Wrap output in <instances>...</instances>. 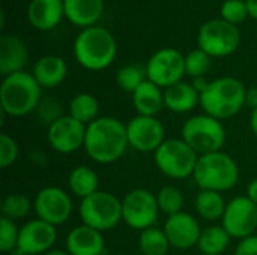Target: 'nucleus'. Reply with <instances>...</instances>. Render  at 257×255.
I'll use <instances>...</instances> for the list:
<instances>
[{"mask_svg":"<svg viewBox=\"0 0 257 255\" xmlns=\"http://www.w3.org/2000/svg\"><path fill=\"white\" fill-rule=\"evenodd\" d=\"M130 147L126 125L116 117L102 116L86 126L84 152L96 164L117 162Z\"/></svg>","mask_w":257,"mask_h":255,"instance_id":"obj_1","label":"nucleus"},{"mask_svg":"<svg viewBox=\"0 0 257 255\" xmlns=\"http://www.w3.org/2000/svg\"><path fill=\"white\" fill-rule=\"evenodd\" d=\"M245 93L247 89L238 78L221 77L209 81V86L200 93V107L205 114L226 120L245 107Z\"/></svg>","mask_w":257,"mask_h":255,"instance_id":"obj_2","label":"nucleus"},{"mask_svg":"<svg viewBox=\"0 0 257 255\" xmlns=\"http://www.w3.org/2000/svg\"><path fill=\"white\" fill-rule=\"evenodd\" d=\"M193 179L199 189L223 194L238 185L239 167L236 161L223 150L200 155Z\"/></svg>","mask_w":257,"mask_h":255,"instance_id":"obj_3","label":"nucleus"},{"mask_svg":"<svg viewBox=\"0 0 257 255\" xmlns=\"http://www.w3.org/2000/svg\"><path fill=\"white\" fill-rule=\"evenodd\" d=\"M41 86L29 72H17L3 78L0 105L9 117H24L33 113L41 102Z\"/></svg>","mask_w":257,"mask_h":255,"instance_id":"obj_4","label":"nucleus"},{"mask_svg":"<svg viewBox=\"0 0 257 255\" xmlns=\"http://www.w3.org/2000/svg\"><path fill=\"white\" fill-rule=\"evenodd\" d=\"M116 41L104 27L92 26L84 29L74 42V56L87 71H102L116 57Z\"/></svg>","mask_w":257,"mask_h":255,"instance_id":"obj_5","label":"nucleus"},{"mask_svg":"<svg viewBox=\"0 0 257 255\" xmlns=\"http://www.w3.org/2000/svg\"><path fill=\"white\" fill-rule=\"evenodd\" d=\"M181 138L199 156L220 152L226 144V128L221 120L209 114H197L184 123Z\"/></svg>","mask_w":257,"mask_h":255,"instance_id":"obj_6","label":"nucleus"},{"mask_svg":"<svg viewBox=\"0 0 257 255\" xmlns=\"http://www.w3.org/2000/svg\"><path fill=\"white\" fill-rule=\"evenodd\" d=\"M84 225L101 233L113 230L122 221V200L107 191H98L81 200L78 207Z\"/></svg>","mask_w":257,"mask_h":255,"instance_id":"obj_7","label":"nucleus"},{"mask_svg":"<svg viewBox=\"0 0 257 255\" xmlns=\"http://www.w3.org/2000/svg\"><path fill=\"white\" fill-rule=\"evenodd\" d=\"M199 155L182 140L169 138L154 153L157 168L169 179L182 180L194 174Z\"/></svg>","mask_w":257,"mask_h":255,"instance_id":"obj_8","label":"nucleus"},{"mask_svg":"<svg viewBox=\"0 0 257 255\" xmlns=\"http://www.w3.org/2000/svg\"><path fill=\"white\" fill-rule=\"evenodd\" d=\"M197 44L211 57H226L238 50L241 33L236 26L226 20H211L200 27Z\"/></svg>","mask_w":257,"mask_h":255,"instance_id":"obj_9","label":"nucleus"},{"mask_svg":"<svg viewBox=\"0 0 257 255\" xmlns=\"http://www.w3.org/2000/svg\"><path fill=\"white\" fill-rule=\"evenodd\" d=\"M158 215L157 195L148 189H133L122 198V221L133 230L143 231L155 227Z\"/></svg>","mask_w":257,"mask_h":255,"instance_id":"obj_10","label":"nucleus"},{"mask_svg":"<svg viewBox=\"0 0 257 255\" xmlns=\"http://www.w3.org/2000/svg\"><path fill=\"white\" fill-rule=\"evenodd\" d=\"M148 80L161 89H167L185 75V57L175 48L158 50L146 63Z\"/></svg>","mask_w":257,"mask_h":255,"instance_id":"obj_11","label":"nucleus"},{"mask_svg":"<svg viewBox=\"0 0 257 255\" xmlns=\"http://www.w3.org/2000/svg\"><path fill=\"white\" fill-rule=\"evenodd\" d=\"M223 228L233 239H245L254 234L257 230V206L247 197L232 198L221 218Z\"/></svg>","mask_w":257,"mask_h":255,"instance_id":"obj_12","label":"nucleus"},{"mask_svg":"<svg viewBox=\"0 0 257 255\" xmlns=\"http://www.w3.org/2000/svg\"><path fill=\"white\" fill-rule=\"evenodd\" d=\"M33 210L39 219L57 227L71 218L72 198L59 186H45L35 195Z\"/></svg>","mask_w":257,"mask_h":255,"instance_id":"obj_13","label":"nucleus"},{"mask_svg":"<svg viewBox=\"0 0 257 255\" xmlns=\"http://www.w3.org/2000/svg\"><path fill=\"white\" fill-rule=\"evenodd\" d=\"M126 135L130 147L140 153L157 152L166 141L164 125L158 117L137 114L126 123Z\"/></svg>","mask_w":257,"mask_h":255,"instance_id":"obj_14","label":"nucleus"},{"mask_svg":"<svg viewBox=\"0 0 257 255\" xmlns=\"http://www.w3.org/2000/svg\"><path fill=\"white\" fill-rule=\"evenodd\" d=\"M56 239V227L36 218L20 227L18 246L14 252L20 255H44L53 249Z\"/></svg>","mask_w":257,"mask_h":255,"instance_id":"obj_15","label":"nucleus"},{"mask_svg":"<svg viewBox=\"0 0 257 255\" xmlns=\"http://www.w3.org/2000/svg\"><path fill=\"white\" fill-rule=\"evenodd\" d=\"M86 125L74 117L62 116L59 120L48 126L47 140L51 149L60 155H71L84 147Z\"/></svg>","mask_w":257,"mask_h":255,"instance_id":"obj_16","label":"nucleus"},{"mask_svg":"<svg viewBox=\"0 0 257 255\" xmlns=\"http://www.w3.org/2000/svg\"><path fill=\"white\" fill-rule=\"evenodd\" d=\"M170 245L176 249H190L197 246L202 228L199 221L188 212H179L176 215L167 216L163 227Z\"/></svg>","mask_w":257,"mask_h":255,"instance_id":"obj_17","label":"nucleus"},{"mask_svg":"<svg viewBox=\"0 0 257 255\" xmlns=\"http://www.w3.org/2000/svg\"><path fill=\"white\" fill-rule=\"evenodd\" d=\"M69 255H102L105 252V240L101 231L84 224L72 228L65 240Z\"/></svg>","mask_w":257,"mask_h":255,"instance_id":"obj_18","label":"nucleus"},{"mask_svg":"<svg viewBox=\"0 0 257 255\" xmlns=\"http://www.w3.org/2000/svg\"><path fill=\"white\" fill-rule=\"evenodd\" d=\"M30 24L42 32L54 29L65 15L63 0H32L27 9Z\"/></svg>","mask_w":257,"mask_h":255,"instance_id":"obj_19","label":"nucleus"},{"mask_svg":"<svg viewBox=\"0 0 257 255\" xmlns=\"http://www.w3.org/2000/svg\"><path fill=\"white\" fill-rule=\"evenodd\" d=\"M27 62L26 44L12 35L0 38V74L3 77L21 72Z\"/></svg>","mask_w":257,"mask_h":255,"instance_id":"obj_20","label":"nucleus"},{"mask_svg":"<svg viewBox=\"0 0 257 255\" xmlns=\"http://www.w3.org/2000/svg\"><path fill=\"white\" fill-rule=\"evenodd\" d=\"M197 104H200V95L191 83L179 81L164 89V105L172 113H190L191 110H194Z\"/></svg>","mask_w":257,"mask_h":255,"instance_id":"obj_21","label":"nucleus"},{"mask_svg":"<svg viewBox=\"0 0 257 255\" xmlns=\"http://www.w3.org/2000/svg\"><path fill=\"white\" fill-rule=\"evenodd\" d=\"M66 74H68L66 63L59 56H44L38 59L32 72L38 84L45 89H54L60 86L66 78Z\"/></svg>","mask_w":257,"mask_h":255,"instance_id":"obj_22","label":"nucleus"},{"mask_svg":"<svg viewBox=\"0 0 257 255\" xmlns=\"http://www.w3.org/2000/svg\"><path fill=\"white\" fill-rule=\"evenodd\" d=\"M65 17L75 26L92 27L104 9L102 0H63Z\"/></svg>","mask_w":257,"mask_h":255,"instance_id":"obj_23","label":"nucleus"},{"mask_svg":"<svg viewBox=\"0 0 257 255\" xmlns=\"http://www.w3.org/2000/svg\"><path fill=\"white\" fill-rule=\"evenodd\" d=\"M133 105L140 116L157 117L164 105V92L161 87L146 80L134 93H133Z\"/></svg>","mask_w":257,"mask_h":255,"instance_id":"obj_24","label":"nucleus"},{"mask_svg":"<svg viewBox=\"0 0 257 255\" xmlns=\"http://www.w3.org/2000/svg\"><path fill=\"white\" fill-rule=\"evenodd\" d=\"M68 188L72 195L78 197L80 200H84L99 191L98 174L87 165H78L72 168L68 176Z\"/></svg>","mask_w":257,"mask_h":255,"instance_id":"obj_25","label":"nucleus"},{"mask_svg":"<svg viewBox=\"0 0 257 255\" xmlns=\"http://www.w3.org/2000/svg\"><path fill=\"white\" fill-rule=\"evenodd\" d=\"M196 212L205 221H221L224 210H226V200L221 192L215 191H203L200 189L196 197Z\"/></svg>","mask_w":257,"mask_h":255,"instance_id":"obj_26","label":"nucleus"},{"mask_svg":"<svg viewBox=\"0 0 257 255\" xmlns=\"http://www.w3.org/2000/svg\"><path fill=\"white\" fill-rule=\"evenodd\" d=\"M229 233L223 225H211L202 230V234L197 242V249L203 255H221L230 243Z\"/></svg>","mask_w":257,"mask_h":255,"instance_id":"obj_27","label":"nucleus"},{"mask_svg":"<svg viewBox=\"0 0 257 255\" xmlns=\"http://www.w3.org/2000/svg\"><path fill=\"white\" fill-rule=\"evenodd\" d=\"M99 102L92 93H78L69 102V116L83 125H89L99 116Z\"/></svg>","mask_w":257,"mask_h":255,"instance_id":"obj_28","label":"nucleus"},{"mask_svg":"<svg viewBox=\"0 0 257 255\" xmlns=\"http://www.w3.org/2000/svg\"><path fill=\"white\" fill-rule=\"evenodd\" d=\"M172 248L163 228L151 227L140 231L139 249L143 255H166Z\"/></svg>","mask_w":257,"mask_h":255,"instance_id":"obj_29","label":"nucleus"},{"mask_svg":"<svg viewBox=\"0 0 257 255\" xmlns=\"http://www.w3.org/2000/svg\"><path fill=\"white\" fill-rule=\"evenodd\" d=\"M148 80L146 66L142 65H125L116 72L117 86L128 93H134Z\"/></svg>","mask_w":257,"mask_h":255,"instance_id":"obj_30","label":"nucleus"},{"mask_svg":"<svg viewBox=\"0 0 257 255\" xmlns=\"http://www.w3.org/2000/svg\"><path fill=\"white\" fill-rule=\"evenodd\" d=\"M32 209H33V201H30V198L26 197L24 194H9L3 198L0 206L3 218L12 221L26 218Z\"/></svg>","mask_w":257,"mask_h":255,"instance_id":"obj_31","label":"nucleus"},{"mask_svg":"<svg viewBox=\"0 0 257 255\" xmlns=\"http://www.w3.org/2000/svg\"><path fill=\"white\" fill-rule=\"evenodd\" d=\"M157 201L160 212H163L167 216L176 215L182 212L184 207V194L182 191L175 185H166L163 186L157 194Z\"/></svg>","mask_w":257,"mask_h":255,"instance_id":"obj_32","label":"nucleus"},{"mask_svg":"<svg viewBox=\"0 0 257 255\" xmlns=\"http://www.w3.org/2000/svg\"><path fill=\"white\" fill-rule=\"evenodd\" d=\"M211 68V56L197 48L185 56V75L194 78L205 77Z\"/></svg>","mask_w":257,"mask_h":255,"instance_id":"obj_33","label":"nucleus"},{"mask_svg":"<svg viewBox=\"0 0 257 255\" xmlns=\"http://www.w3.org/2000/svg\"><path fill=\"white\" fill-rule=\"evenodd\" d=\"M20 227H17L15 221L2 218L0 219V251L5 254L14 252L18 246Z\"/></svg>","mask_w":257,"mask_h":255,"instance_id":"obj_34","label":"nucleus"},{"mask_svg":"<svg viewBox=\"0 0 257 255\" xmlns=\"http://www.w3.org/2000/svg\"><path fill=\"white\" fill-rule=\"evenodd\" d=\"M248 8L247 2L244 0H226L221 6V17L227 23L236 26L239 23H244L248 17Z\"/></svg>","mask_w":257,"mask_h":255,"instance_id":"obj_35","label":"nucleus"},{"mask_svg":"<svg viewBox=\"0 0 257 255\" xmlns=\"http://www.w3.org/2000/svg\"><path fill=\"white\" fill-rule=\"evenodd\" d=\"M20 147L18 143L6 132L0 134V167L8 168L14 165L18 159Z\"/></svg>","mask_w":257,"mask_h":255,"instance_id":"obj_36","label":"nucleus"},{"mask_svg":"<svg viewBox=\"0 0 257 255\" xmlns=\"http://www.w3.org/2000/svg\"><path fill=\"white\" fill-rule=\"evenodd\" d=\"M36 111L39 114V119L44 123H47L48 126L62 117V105L59 102H56L54 99H51V98L41 101Z\"/></svg>","mask_w":257,"mask_h":255,"instance_id":"obj_37","label":"nucleus"},{"mask_svg":"<svg viewBox=\"0 0 257 255\" xmlns=\"http://www.w3.org/2000/svg\"><path fill=\"white\" fill-rule=\"evenodd\" d=\"M235 255H257V234L239 240Z\"/></svg>","mask_w":257,"mask_h":255,"instance_id":"obj_38","label":"nucleus"},{"mask_svg":"<svg viewBox=\"0 0 257 255\" xmlns=\"http://www.w3.org/2000/svg\"><path fill=\"white\" fill-rule=\"evenodd\" d=\"M245 105L250 107L251 110L257 108V87L247 89V93H245Z\"/></svg>","mask_w":257,"mask_h":255,"instance_id":"obj_39","label":"nucleus"},{"mask_svg":"<svg viewBox=\"0 0 257 255\" xmlns=\"http://www.w3.org/2000/svg\"><path fill=\"white\" fill-rule=\"evenodd\" d=\"M191 84H193V87H194V89L199 92V95H200V93L205 92V89L209 86V81H208L205 77H199V78H194Z\"/></svg>","mask_w":257,"mask_h":255,"instance_id":"obj_40","label":"nucleus"},{"mask_svg":"<svg viewBox=\"0 0 257 255\" xmlns=\"http://www.w3.org/2000/svg\"><path fill=\"white\" fill-rule=\"evenodd\" d=\"M247 197L257 206V177L248 183V186H247Z\"/></svg>","mask_w":257,"mask_h":255,"instance_id":"obj_41","label":"nucleus"},{"mask_svg":"<svg viewBox=\"0 0 257 255\" xmlns=\"http://www.w3.org/2000/svg\"><path fill=\"white\" fill-rule=\"evenodd\" d=\"M247 2V8H248V14L257 20V0H245Z\"/></svg>","mask_w":257,"mask_h":255,"instance_id":"obj_42","label":"nucleus"},{"mask_svg":"<svg viewBox=\"0 0 257 255\" xmlns=\"http://www.w3.org/2000/svg\"><path fill=\"white\" fill-rule=\"evenodd\" d=\"M250 128H251L253 134L257 137V108L251 110V114H250Z\"/></svg>","mask_w":257,"mask_h":255,"instance_id":"obj_43","label":"nucleus"},{"mask_svg":"<svg viewBox=\"0 0 257 255\" xmlns=\"http://www.w3.org/2000/svg\"><path fill=\"white\" fill-rule=\"evenodd\" d=\"M44 255H69L66 251H62V249H51V251H48L47 254Z\"/></svg>","mask_w":257,"mask_h":255,"instance_id":"obj_44","label":"nucleus"},{"mask_svg":"<svg viewBox=\"0 0 257 255\" xmlns=\"http://www.w3.org/2000/svg\"><path fill=\"white\" fill-rule=\"evenodd\" d=\"M137 255H143V254H137Z\"/></svg>","mask_w":257,"mask_h":255,"instance_id":"obj_45","label":"nucleus"}]
</instances>
